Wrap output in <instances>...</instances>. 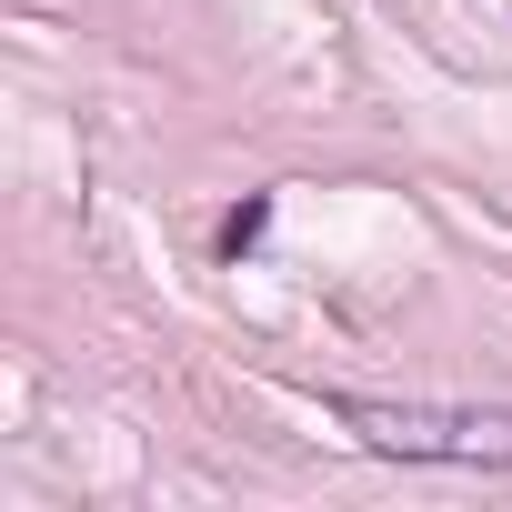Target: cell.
<instances>
[{
    "instance_id": "cell-2",
    "label": "cell",
    "mask_w": 512,
    "mask_h": 512,
    "mask_svg": "<svg viewBox=\"0 0 512 512\" xmlns=\"http://www.w3.org/2000/svg\"><path fill=\"white\" fill-rule=\"evenodd\" d=\"M262 221H272V201H241V211L221 221V251H231V262H241V251H251V241H262Z\"/></svg>"
},
{
    "instance_id": "cell-1",
    "label": "cell",
    "mask_w": 512,
    "mask_h": 512,
    "mask_svg": "<svg viewBox=\"0 0 512 512\" xmlns=\"http://www.w3.org/2000/svg\"><path fill=\"white\" fill-rule=\"evenodd\" d=\"M332 422L362 452H392V462L512 472V412L502 402H372V392H332Z\"/></svg>"
}]
</instances>
